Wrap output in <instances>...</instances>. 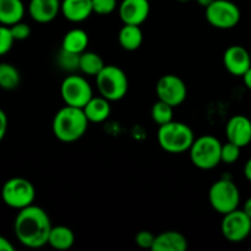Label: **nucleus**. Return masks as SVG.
I'll list each match as a JSON object with an SVG mask.
<instances>
[{
	"label": "nucleus",
	"instance_id": "f257e3e1",
	"mask_svg": "<svg viewBox=\"0 0 251 251\" xmlns=\"http://www.w3.org/2000/svg\"><path fill=\"white\" fill-rule=\"evenodd\" d=\"M51 227L47 211L36 205L19 210L14 222L16 239L24 247L31 249H38L48 244Z\"/></svg>",
	"mask_w": 251,
	"mask_h": 251
},
{
	"label": "nucleus",
	"instance_id": "f03ea898",
	"mask_svg": "<svg viewBox=\"0 0 251 251\" xmlns=\"http://www.w3.org/2000/svg\"><path fill=\"white\" fill-rule=\"evenodd\" d=\"M88 119L82 108L66 105L55 113L51 124L53 134L59 141L70 144L80 140L88 129Z\"/></svg>",
	"mask_w": 251,
	"mask_h": 251
},
{
	"label": "nucleus",
	"instance_id": "7ed1b4c3",
	"mask_svg": "<svg viewBox=\"0 0 251 251\" xmlns=\"http://www.w3.org/2000/svg\"><path fill=\"white\" fill-rule=\"evenodd\" d=\"M157 140L161 149L168 153H183L189 151L195 140V134L185 123L172 120L158 126Z\"/></svg>",
	"mask_w": 251,
	"mask_h": 251
},
{
	"label": "nucleus",
	"instance_id": "20e7f679",
	"mask_svg": "<svg viewBox=\"0 0 251 251\" xmlns=\"http://www.w3.org/2000/svg\"><path fill=\"white\" fill-rule=\"evenodd\" d=\"M222 142L212 135H202L194 140L189 149L190 161L196 168L210 171L222 162L221 159Z\"/></svg>",
	"mask_w": 251,
	"mask_h": 251
},
{
	"label": "nucleus",
	"instance_id": "39448f33",
	"mask_svg": "<svg viewBox=\"0 0 251 251\" xmlns=\"http://www.w3.org/2000/svg\"><path fill=\"white\" fill-rule=\"evenodd\" d=\"M96 83L100 95L110 102L123 100L129 90L127 75L117 65H105L96 76Z\"/></svg>",
	"mask_w": 251,
	"mask_h": 251
},
{
	"label": "nucleus",
	"instance_id": "423d86ee",
	"mask_svg": "<svg viewBox=\"0 0 251 251\" xmlns=\"http://www.w3.org/2000/svg\"><path fill=\"white\" fill-rule=\"evenodd\" d=\"M208 201L213 210L223 216L237 210L240 202V191L230 179H218L208 190Z\"/></svg>",
	"mask_w": 251,
	"mask_h": 251
},
{
	"label": "nucleus",
	"instance_id": "0eeeda50",
	"mask_svg": "<svg viewBox=\"0 0 251 251\" xmlns=\"http://www.w3.org/2000/svg\"><path fill=\"white\" fill-rule=\"evenodd\" d=\"M1 199L4 203L15 210H22L33 205L36 189L33 184L25 178L15 176L4 183L1 188Z\"/></svg>",
	"mask_w": 251,
	"mask_h": 251
},
{
	"label": "nucleus",
	"instance_id": "6e6552de",
	"mask_svg": "<svg viewBox=\"0 0 251 251\" xmlns=\"http://www.w3.org/2000/svg\"><path fill=\"white\" fill-rule=\"evenodd\" d=\"M208 24L218 29L234 28L242 19L239 6L230 0H215L205 9Z\"/></svg>",
	"mask_w": 251,
	"mask_h": 251
},
{
	"label": "nucleus",
	"instance_id": "1a4fd4ad",
	"mask_svg": "<svg viewBox=\"0 0 251 251\" xmlns=\"http://www.w3.org/2000/svg\"><path fill=\"white\" fill-rule=\"evenodd\" d=\"M60 95L66 105L83 108L93 97L92 86L81 75H68L60 85Z\"/></svg>",
	"mask_w": 251,
	"mask_h": 251
},
{
	"label": "nucleus",
	"instance_id": "9d476101",
	"mask_svg": "<svg viewBox=\"0 0 251 251\" xmlns=\"http://www.w3.org/2000/svg\"><path fill=\"white\" fill-rule=\"evenodd\" d=\"M221 232L228 242H244L251 233V218L239 208L226 213L221 223Z\"/></svg>",
	"mask_w": 251,
	"mask_h": 251
},
{
	"label": "nucleus",
	"instance_id": "9b49d317",
	"mask_svg": "<svg viewBox=\"0 0 251 251\" xmlns=\"http://www.w3.org/2000/svg\"><path fill=\"white\" fill-rule=\"evenodd\" d=\"M156 93L159 100H163L176 108L185 102L188 87L181 77L173 74H167L157 82Z\"/></svg>",
	"mask_w": 251,
	"mask_h": 251
},
{
	"label": "nucleus",
	"instance_id": "f8f14e48",
	"mask_svg": "<svg viewBox=\"0 0 251 251\" xmlns=\"http://www.w3.org/2000/svg\"><path fill=\"white\" fill-rule=\"evenodd\" d=\"M118 11L123 24L140 26L149 19L151 5L149 0H122Z\"/></svg>",
	"mask_w": 251,
	"mask_h": 251
},
{
	"label": "nucleus",
	"instance_id": "ddd939ff",
	"mask_svg": "<svg viewBox=\"0 0 251 251\" xmlns=\"http://www.w3.org/2000/svg\"><path fill=\"white\" fill-rule=\"evenodd\" d=\"M223 64L230 75L242 77L251 68L250 53L242 46H230L223 54Z\"/></svg>",
	"mask_w": 251,
	"mask_h": 251
},
{
	"label": "nucleus",
	"instance_id": "4468645a",
	"mask_svg": "<svg viewBox=\"0 0 251 251\" xmlns=\"http://www.w3.org/2000/svg\"><path fill=\"white\" fill-rule=\"evenodd\" d=\"M226 135L229 142L245 147L251 142V120L245 115H234L226 125Z\"/></svg>",
	"mask_w": 251,
	"mask_h": 251
},
{
	"label": "nucleus",
	"instance_id": "2eb2a0df",
	"mask_svg": "<svg viewBox=\"0 0 251 251\" xmlns=\"http://www.w3.org/2000/svg\"><path fill=\"white\" fill-rule=\"evenodd\" d=\"M61 12V0H29L28 14L38 24H49Z\"/></svg>",
	"mask_w": 251,
	"mask_h": 251
},
{
	"label": "nucleus",
	"instance_id": "dca6fc26",
	"mask_svg": "<svg viewBox=\"0 0 251 251\" xmlns=\"http://www.w3.org/2000/svg\"><path fill=\"white\" fill-rule=\"evenodd\" d=\"M61 14L68 21H86L93 14L92 0H61Z\"/></svg>",
	"mask_w": 251,
	"mask_h": 251
},
{
	"label": "nucleus",
	"instance_id": "f3484780",
	"mask_svg": "<svg viewBox=\"0 0 251 251\" xmlns=\"http://www.w3.org/2000/svg\"><path fill=\"white\" fill-rule=\"evenodd\" d=\"M188 249V239L176 230H166L154 238L152 251H185Z\"/></svg>",
	"mask_w": 251,
	"mask_h": 251
},
{
	"label": "nucleus",
	"instance_id": "a211bd4d",
	"mask_svg": "<svg viewBox=\"0 0 251 251\" xmlns=\"http://www.w3.org/2000/svg\"><path fill=\"white\" fill-rule=\"evenodd\" d=\"M82 109L88 122L96 123V124L107 120L109 118L110 113H112L110 100H108L103 96H98V97L93 96Z\"/></svg>",
	"mask_w": 251,
	"mask_h": 251
},
{
	"label": "nucleus",
	"instance_id": "6ab92c4d",
	"mask_svg": "<svg viewBox=\"0 0 251 251\" xmlns=\"http://www.w3.org/2000/svg\"><path fill=\"white\" fill-rule=\"evenodd\" d=\"M25 5L22 0H0V25L12 26L22 21Z\"/></svg>",
	"mask_w": 251,
	"mask_h": 251
},
{
	"label": "nucleus",
	"instance_id": "aec40b11",
	"mask_svg": "<svg viewBox=\"0 0 251 251\" xmlns=\"http://www.w3.org/2000/svg\"><path fill=\"white\" fill-rule=\"evenodd\" d=\"M88 38L87 32L81 28H73L65 33L61 41V48L65 50L71 51V53L82 54L83 51L87 50Z\"/></svg>",
	"mask_w": 251,
	"mask_h": 251
},
{
	"label": "nucleus",
	"instance_id": "412c9836",
	"mask_svg": "<svg viewBox=\"0 0 251 251\" xmlns=\"http://www.w3.org/2000/svg\"><path fill=\"white\" fill-rule=\"evenodd\" d=\"M118 39H119V44L123 49L127 51H134L141 47L142 42H144V33H142L140 26L124 25L120 28Z\"/></svg>",
	"mask_w": 251,
	"mask_h": 251
},
{
	"label": "nucleus",
	"instance_id": "4be33fe9",
	"mask_svg": "<svg viewBox=\"0 0 251 251\" xmlns=\"http://www.w3.org/2000/svg\"><path fill=\"white\" fill-rule=\"evenodd\" d=\"M48 244L55 250H69L75 244V234L66 226H56L51 227L49 234Z\"/></svg>",
	"mask_w": 251,
	"mask_h": 251
},
{
	"label": "nucleus",
	"instance_id": "5701e85b",
	"mask_svg": "<svg viewBox=\"0 0 251 251\" xmlns=\"http://www.w3.org/2000/svg\"><path fill=\"white\" fill-rule=\"evenodd\" d=\"M105 66L102 56L95 51H83L80 54V65L78 70L87 76H97Z\"/></svg>",
	"mask_w": 251,
	"mask_h": 251
},
{
	"label": "nucleus",
	"instance_id": "b1692460",
	"mask_svg": "<svg viewBox=\"0 0 251 251\" xmlns=\"http://www.w3.org/2000/svg\"><path fill=\"white\" fill-rule=\"evenodd\" d=\"M21 82L19 69L10 63H0V88L6 91L15 90Z\"/></svg>",
	"mask_w": 251,
	"mask_h": 251
},
{
	"label": "nucleus",
	"instance_id": "393cba45",
	"mask_svg": "<svg viewBox=\"0 0 251 251\" xmlns=\"http://www.w3.org/2000/svg\"><path fill=\"white\" fill-rule=\"evenodd\" d=\"M173 109L174 107H172L171 104L158 100L157 102L153 103V105H152L151 108L152 120H153L158 126L172 122V120H173Z\"/></svg>",
	"mask_w": 251,
	"mask_h": 251
},
{
	"label": "nucleus",
	"instance_id": "a878e982",
	"mask_svg": "<svg viewBox=\"0 0 251 251\" xmlns=\"http://www.w3.org/2000/svg\"><path fill=\"white\" fill-rule=\"evenodd\" d=\"M58 65L59 68L63 69L64 71H68V73H74V71L78 70L80 54L71 53V51L61 48L58 55Z\"/></svg>",
	"mask_w": 251,
	"mask_h": 251
},
{
	"label": "nucleus",
	"instance_id": "bb28decb",
	"mask_svg": "<svg viewBox=\"0 0 251 251\" xmlns=\"http://www.w3.org/2000/svg\"><path fill=\"white\" fill-rule=\"evenodd\" d=\"M240 150L238 145L233 144V142L227 141L226 144H222V152H221V159L223 163L226 164H233L239 159L240 157Z\"/></svg>",
	"mask_w": 251,
	"mask_h": 251
},
{
	"label": "nucleus",
	"instance_id": "cd10ccee",
	"mask_svg": "<svg viewBox=\"0 0 251 251\" xmlns=\"http://www.w3.org/2000/svg\"><path fill=\"white\" fill-rule=\"evenodd\" d=\"M119 6L117 0H92L93 14L97 15H110L115 11V9Z\"/></svg>",
	"mask_w": 251,
	"mask_h": 251
},
{
	"label": "nucleus",
	"instance_id": "c85d7f7f",
	"mask_svg": "<svg viewBox=\"0 0 251 251\" xmlns=\"http://www.w3.org/2000/svg\"><path fill=\"white\" fill-rule=\"evenodd\" d=\"M14 42L15 39L10 31V27L1 25L0 26V56L5 55L11 50Z\"/></svg>",
	"mask_w": 251,
	"mask_h": 251
},
{
	"label": "nucleus",
	"instance_id": "c756f323",
	"mask_svg": "<svg viewBox=\"0 0 251 251\" xmlns=\"http://www.w3.org/2000/svg\"><path fill=\"white\" fill-rule=\"evenodd\" d=\"M154 238H156V235L152 232H150V230H140V232H137V234L135 235V243H136L137 247H140L141 249L152 250Z\"/></svg>",
	"mask_w": 251,
	"mask_h": 251
},
{
	"label": "nucleus",
	"instance_id": "7c9ffc66",
	"mask_svg": "<svg viewBox=\"0 0 251 251\" xmlns=\"http://www.w3.org/2000/svg\"><path fill=\"white\" fill-rule=\"evenodd\" d=\"M10 31L15 41H25L31 36V27L22 21L10 26Z\"/></svg>",
	"mask_w": 251,
	"mask_h": 251
},
{
	"label": "nucleus",
	"instance_id": "2f4dec72",
	"mask_svg": "<svg viewBox=\"0 0 251 251\" xmlns=\"http://www.w3.org/2000/svg\"><path fill=\"white\" fill-rule=\"evenodd\" d=\"M7 131V115L2 109H0V142L5 137Z\"/></svg>",
	"mask_w": 251,
	"mask_h": 251
},
{
	"label": "nucleus",
	"instance_id": "473e14b6",
	"mask_svg": "<svg viewBox=\"0 0 251 251\" xmlns=\"http://www.w3.org/2000/svg\"><path fill=\"white\" fill-rule=\"evenodd\" d=\"M15 248L9 239L0 235V251H14Z\"/></svg>",
	"mask_w": 251,
	"mask_h": 251
},
{
	"label": "nucleus",
	"instance_id": "72a5a7b5",
	"mask_svg": "<svg viewBox=\"0 0 251 251\" xmlns=\"http://www.w3.org/2000/svg\"><path fill=\"white\" fill-rule=\"evenodd\" d=\"M243 172H244L245 178H247L249 181H251V158H249L247 161V163H245L244 166V171Z\"/></svg>",
	"mask_w": 251,
	"mask_h": 251
},
{
	"label": "nucleus",
	"instance_id": "f704fd0d",
	"mask_svg": "<svg viewBox=\"0 0 251 251\" xmlns=\"http://www.w3.org/2000/svg\"><path fill=\"white\" fill-rule=\"evenodd\" d=\"M242 77H243V81H244V85L251 91V68L242 76Z\"/></svg>",
	"mask_w": 251,
	"mask_h": 251
},
{
	"label": "nucleus",
	"instance_id": "c9c22d12",
	"mask_svg": "<svg viewBox=\"0 0 251 251\" xmlns=\"http://www.w3.org/2000/svg\"><path fill=\"white\" fill-rule=\"evenodd\" d=\"M243 211H244V212L247 213V215L251 218V198H249L247 201H245L244 208H243Z\"/></svg>",
	"mask_w": 251,
	"mask_h": 251
},
{
	"label": "nucleus",
	"instance_id": "e433bc0d",
	"mask_svg": "<svg viewBox=\"0 0 251 251\" xmlns=\"http://www.w3.org/2000/svg\"><path fill=\"white\" fill-rule=\"evenodd\" d=\"M213 1H215V0H196V2H198V4L200 5V6L205 7V9L208 6V5L212 4Z\"/></svg>",
	"mask_w": 251,
	"mask_h": 251
},
{
	"label": "nucleus",
	"instance_id": "4c0bfd02",
	"mask_svg": "<svg viewBox=\"0 0 251 251\" xmlns=\"http://www.w3.org/2000/svg\"><path fill=\"white\" fill-rule=\"evenodd\" d=\"M176 1H180V2H186V1H190V0H176Z\"/></svg>",
	"mask_w": 251,
	"mask_h": 251
}]
</instances>
